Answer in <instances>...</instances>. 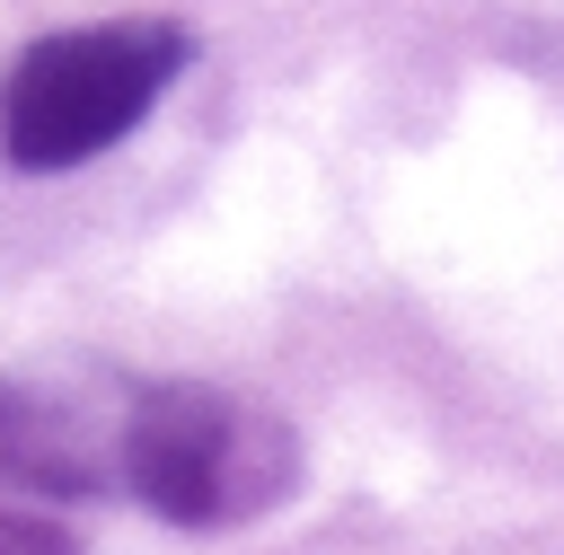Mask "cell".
I'll return each instance as SVG.
<instances>
[{"mask_svg":"<svg viewBox=\"0 0 564 555\" xmlns=\"http://www.w3.org/2000/svg\"><path fill=\"white\" fill-rule=\"evenodd\" d=\"M0 555H79V537H70V529H53V520L0 511Z\"/></svg>","mask_w":564,"mask_h":555,"instance_id":"277c9868","label":"cell"},{"mask_svg":"<svg viewBox=\"0 0 564 555\" xmlns=\"http://www.w3.org/2000/svg\"><path fill=\"white\" fill-rule=\"evenodd\" d=\"M185 26L167 18H115V26H62L44 44H26L0 79V150L26 176L79 167L97 150H115L159 88L185 70Z\"/></svg>","mask_w":564,"mask_h":555,"instance_id":"6da1fadb","label":"cell"},{"mask_svg":"<svg viewBox=\"0 0 564 555\" xmlns=\"http://www.w3.org/2000/svg\"><path fill=\"white\" fill-rule=\"evenodd\" d=\"M115 432H97L79 405H62L44 388L0 379V485H26V493H97L115 476Z\"/></svg>","mask_w":564,"mask_h":555,"instance_id":"3957f363","label":"cell"},{"mask_svg":"<svg viewBox=\"0 0 564 555\" xmlns=\"http://www.w3.org/2000/svg\"><path fill=\"white\" fill-rule=\"evenodd\" d=\"M115 476L176 529H229L291 493L300 449L264 405L220 388H141L115 432Z\"/></svg>","mask_w":564,"mask_h":555,"instance_id":"7a4b0ae2","label":"cell"}]
</instances>
